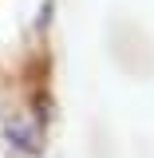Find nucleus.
I'll use <instances>...</instances> for the list:
<instances>
[{"mask_svg":"<svg viewBox=\"0 0 154 158\" xmlns=\"http://www.w3.org/2000/svg\"><path fill=\"white\" fill-rule=\"evenodd\" d=\"M0 131L8 138V146L16 150V154H28V158H40L44 154V131H40L36 118H24V115H4L0 118Z\"/></svg>","mask_w":154,"mask_h":158,"instance_id":"obj_1","label":"nucleus"}]
</instances>
